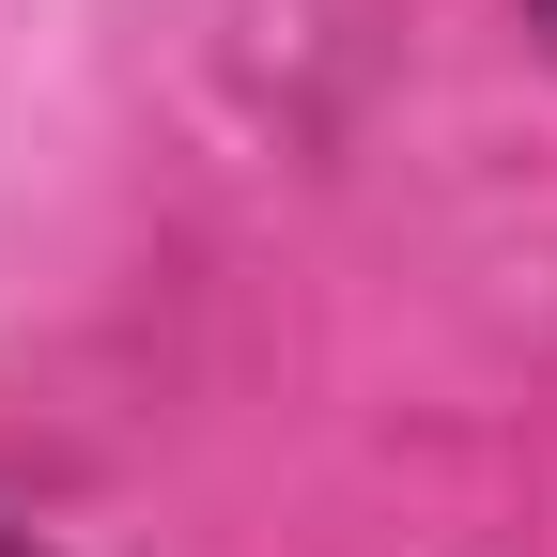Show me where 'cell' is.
I'll return each instance as SVG.
<instances>
[{
  "mask_svg": "<svg viewBox=\"0 0 557 557\" xmlns=\"http://www.w3.org/2000/svg\"><path fill=\"white\" fill-rule=\"evenodd\" d=\"M0 557H32V542H0Z\"/></svg>",
  "mask_w": 557,
  "mask_h": 557,
  "instance_id": "obj_2",
  "label": "cell"
},
{
  "mask_svg": "<svg viewBox=\"0 0 557 557\" xmlns=\"http://www.w3.org/2000/svg\"><path fill=\"white\" fill-rule=\"evenodd\" d=\"M527 16H542V32H557V0H527Z\"/></svg>",
  "mask_w": 557,
  "mask_h": 557,
  "instance_id": "obj_1",
  "label": "cell"
}]
</instances>
